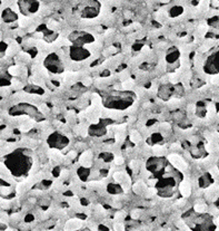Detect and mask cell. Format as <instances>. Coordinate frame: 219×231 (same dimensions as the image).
<instances>
[{
  "label": "cell",
  "instance_id": "2",
  "mask_svg": "<svg viewBox=\"0 0 219 231\" xmlns=\"http://www.w3.org/2000/svg\"><path fill=\"white\" fill-rule=\"evenodd\" d=\"M204 69L208 74H219V51L211 55L206 61Z\"/></svg>",
  "mask_w": 219,
  "mask_h": 231
},
{
  "label": "cell",
  "instance_id": "10",
  "mask_svg": "<svg viewBox=\"0 0 219 231\" xmlns=\"http://www.w3.org/2000/svg\"><path fill=\"white\" fill-rule=\"evenodd\" d=\"M182 13H184V8L181 7V6H176V7H173L169 10L168 16H170V17H177V16L181 15Z\"/></svg>",
  "mask_w": 219,
  "mask_h": 231
},
{
  "label": "cell",
  "instance_id": "27",
  "mask_svg": "<svg viewBox=\"0 0 219 231\" xmlns=\"http://www.w3.org/2000/svg\"><path fill=\"white\" fill-rule=\"evenodd\" d=\"M206 31H207V26H200V27L198 28V33H199L200 35H205Z\"/></svg>",
  "mask_w": 219,
  "mask_h": 231
},
{
  "label": "cell",
  "instance_id": "22",
  "mask_svg": "<svg viewBox=\"0 0 219 231\" xmlns=\"http://www.w3.org/2000/svg\"><path fill=\"white\" fill-rule=\"evenodd\" d=\"M140 210H133V212H131V218L133 219H138V218L140 217Z\"/></svg>",
  "mask_w": 219,
  "mask_h": 231
},
{
  "label": "cell",
  "instance_id": "29",
  "mask_svg": "<svg viewBox=\"0 0 219 231\" xmlns=\"http://www.w3.org/2000/svg\"><path fill=\"white\" fill-rule=\"evenodd\" d=\"M68 202H69V204H71V205H76V207H77V205H79V201H78V200H76V199H70Z\"/></svg>",
  "mask_w": 219,
  "mask_h": 231
},
{
  "label": "cell",
  "instance_id": "18",
  "mask_svg": "<svg viewBox=\"0 0 219 231\" xmlns=\"http://www.w3.org/2000/svg\"><path fill=\"white\" fill-rule=\"evenodd\" d=\"M115 138H116V142H121L124 138H125V135H124V131H118L115 135Z\"/></svg>",
  "mask_w": 219,
  "mask_h": 231
},
{
  "label": "cell",
  "instance_id": "38",
  "mask_svg": "<svg viewBox=\"0 0 219 231\" xmlns=\"http://www.w3.org/2000/svg\"><path fill=\"white\" fill-rule=\"evenodd\" d=\"M171 149H180V144L179 143H173L171 145Z\"/></svg>",
  "mask_w": 219,
  "mask_h": 231
},
{
  "label": "cell",
  "instance_id": "12",
  "mask_svg": "<svg viewBox=\"0 0 219 231\" xmlns=\"http://www.w3.org/2000/svg\"><path fill=\"white\" fill-rule=\"evenodd\" d=\"M145 190H146V185H145V183H142V182H138V183H136L133 185V191L137 192V193H141V192H144Z\"/></svg>",
  "mask_w": 219,
  "mask_h": 231
},
{
  "label": "cell",
  "instance_id": "11",
  "mask_svg": "<svg viewBox=\"0 0 219 231\" xmlns=\"http://www.w3.org/2000/svg\"><path fill=\"white\" fill-rule=\"evenodd\" d=\"M153 151L156 155H164L166 153V146H164V145H155L153 148Z\"/></svg>",
  "mask_w": 219,
  "mask_h": 231
},
{
  "label": "cell",
  "instance_id": "7",
  "mask_svg": "<svg viewBox=\"0 0 219 231\" xmlns=\"http://www.w3.org/2000/svg\"><path fill=\"white\" fill-rule=\"evenodd\" d=\"M179 189H180L181 194H182L185 198L189 197V196H190V193H191V186H190V183H189V182H187V181H182V182L180 183Z\"/></svg>",
  "mask_w": 219,
  "mask_h": 231
},
{
  "label": "cell",
  "instance_id": "24",
  "mask_svg": "<svg viewBox=\"0 0 219 231\" xmlns=\"http://www.w3.org/2000/svg\"><path fill=\"white\" fill-rule=\"evenodd\" d=\"M169 105H173V106H177L178 104L180 103V99H178V98H173V99H170L169 101Z\"/></svg>",
  "mask_w": 219,
  "mask_h": 231
},
{
  "label": "cell",
  "instance_id": "9",
  "mask_svg": "<svg viewBox=\"0 0 219 231\" xmlns=\"http://www.w3.org/2000/svg\"><path fill=\"white\" fill-rule=\"evenodd\" d=\"M82 225V221L81 220H77V219H73V220H70L67 222L66 229H78Z\"/></svg>",
  "mask_w": 219,
  "mask_h": 231
},
{
  "label": "cell",
  "instance_id": "35",
  "mask_svg": "<svg viewBox=\"0 0 219 231\" xmlns=\"http://www.w3.org/2000/svg\"><path fill=\"white\" fill-rule=\"evenodd\" d=\"M12 84L15 87H21L22 85H21V83H19L18 81H12Z\"/></svg>",
  "mask_w": 219,
  "mask_h": 231
},
{
  "label": "cell",
  "instance_id": "31",
  "mask_svg": "<svg viewBox=\"0 0 219 231\" xmlns=\"http://www.w3.org/2000/svg\"><path fill=\"white\" fill-rule=\"evenodd\" d=\"M130 168L133 169V170H137V168H138V162L137 161H133L131 163H130Z\"/></svg>",
  "mask_w": 219,
  "mask_h": 231
},
{
  "label": "cell",
  "instance_id": "15",
  "mask_svg": "<svg viewBox=\"0 0 219 231\" xmlns=\"http://www.w3.org/2000/svg\"><path fill=\"white\" fill-rule=\"evenodd\" d=\"M140 135H139V133L137 132V131H133L131 132V134H130V140L133 141V143H138L140 141Z\"/></svg>",
  "mask_w": 219,
  "mask_h": 231
},
{
  "label": "cell",
  "instance_id": "42",
  "mask_svg": "<svg viewBox=\"0 0 219 231\" xmlns=\"http://www.w3.org/2000/svg\"><path fill=\"white\" fill-rule=\"evenodd\" d=\"M160 1H161V2H168L169 0H160Z\"/></svg>",
  "mask_w": 219,
  "mask_h": 231
},
{
  "label": "cell",
  "instance_id": "30",
  "mask_svg": "<svg viewBox=\"0 0 219 231\" xmlns=\"http://www.w3.org/2000/svg\"><path fill=\"white\" fill-rule=\"evenodd\" d=\"M48 27L51 28V29L58 27V22H57V21H50V22H49V25H48Z\"/></svg>",
  "mask_w": 219,
  "mask_h": 231
},
{
  "label": "cell",
  "instance_id": "20",
  "mask_svg": "<svg viewBox=\"0 0 219 231\" xmlns=\"http://www.w3.org/2000/svg\"><path fill=\"white\" fill-rule=\"evenodd\" d=\"M206 210V205L205 204H196L195 205V211L196 212H204Z\"/></svg>",
  "mask_w": 219,
  "mask_h": 231
},
{
  "label": "cell",
  "instance_id": "14",
  "mask_svg": "<svg viewBox=\"0 0 219 231\" xmlns=\"http://www.w3.org/2000/svg\"><path fill=\"white\" fill-rule=\"evenodd\" d=\"M48 154H49L50 159H53V160H58V159L61 157V154L59 153V151H57V150H49Z\"/></svg>",
  "mask_w": 219,
  "mask_h": 231
},
{
  "label": "cell",
  "instance_id": "3",
  "mask_svg": "<svg viewBox=\"0 0 219 231\" xmlns=\"http://www.w3.org/2000/svg\"><path fill=\"white\" fill-rule=\"evenodd\" d=\"M168 160L171 162L173 165H175L178 170L185 171L187 169V162H185V160L181 157H179L178 154H170L168 155Z\"/></svg>",
  "mask_w": 219,
  "mask_h": 231
},
{
  "label": "cell",
  "instance_id": "34",
  "mask_svg": "<svg viewBox=\"0 0 219 231\" xmlns=\"http://www.w3.org/2000/svg\"><path fill=\"white\" fill-rule=\"evenodd\" d=\"M76 157V152H69L68 154H67V159H73V157Z\"/></svg>",
  "mask_w": 219,
  "mask_h": 231
},
{
  "label": "cell",
  "instance_id": "8",
  "mask_svg": "<svg viewBox=\"0 0 219 231\" xmlns=\"http://www.w3.org/2000/svg\"><path fill=\"white\" fill-rule=\"evenodd\" d=\"M79 162L84 166H89L91 164V152L90 151H87L85 153H82L81 157H80Z\"/></svg>",
  "mask_w": 219,
  "mask_h": 231
},
{
  "label": "cell",
  "instance_id": "28",
  "mask_svg": "<svg viewBox=\"0 0 219 231\" xmlns=\"http://www.w3.org/2000/svg\"><path fill=\"white\" fill-rule=\"evenodd\" d=\"M41 179H42V174H41V173H38V174H36V175L33 177V181H35V182H39Z\"/></svg>",
  "mask_w": 219,
  "mask_h": 231
},
{
  "label": "cell",
  "instance_id": "37",
  "mask_svg": "<svg viewBox=\"0 0 219 231\" xmlns=\"http://www.w3.org/2000/svg\"><path fill=\"white\" fill-rule=\"evenodd\" d=\"M195 107H196V106L191 104V105H189V106H188V111H189V112H195V111H196Z\"/></svg>",
  "mask_w": 219,
  "mask_h": 231
},
{
  "label": "cell",
  "instance_id": "33",
  "mask_svg": "<svg viewBox=\"0 0 219 231\" xmlns=\"http://www.w3.org/2000/svg\"><path fill=\"white\" fill-rule=\"evenodd\" d=\"M178 227H179L180 229H185V230H188L189 228L187 227V225H185V223L182 222V221H179V223H178Z\"/></svg>",
  "mask_w": 219,
  "mask_h": 231
},
{
  "label": "cell",
  "instance_id": "26",
  "mask_svg": "<svg viewBox=\"0 0 219 231\" xmlns=\"http://www.w3.org/2000/svg\"><path fill=\"white\" fill-rule=\"evenodd\" d=\"M115 163H116V165H121L124 163V159L121 157H117L115 159Z\"/></svg>",
  "mask_w": 219,
  "mask_h": 231
},
{
  "label": "cell",
  "instance_id": "19",
  "mask_svg": "<svg viewBox=\"0 0 219 231\" xmlns=\"http://www.w3.org/2000/svg\"><path fill=\"white\" fill-rule=\"evenodd\" d=\"M8 73L9 74L13 75V76H16V75L19 74V69H18V67L17 66H11V67L8 68Z\"/></svg>",
  "mask_w": 219,
  "mask_h": 231
},
{
  "label": "cell",
  "instance_id": "21",
  "mask_svg": "<svg viewBox=\"0 0 219 231\" xmlns=\"http://www.w3.org/2000/svg\"><path fill=\"white\" fill-rule=\"evenodd\" d=\"M157 193V190L155 189V188H149V189H147V197H153Z\"/></svg>",
  "mask_w": 219,
  "mask_h": 231
},
{
  "label": "cell",
  "instance_id": "4",
  "mask_svg": "<svg viewBox=\"0 0 219 231\" xmlns=\"http://www.w3.org/2000/svg\"><path fill=\"white\" fill-rule=\"evenodd\" d=\"M113 179H115L117 182H119V183L122 184L126 189L129 186V184H130L129 177H128V175H127L126 173H124V172H116V173L113 174Z\"/></svg>",
  "mask_w": 219,
  "mask_h": 231
},
{
  "label": "cell",
  "instance_id": "41",
  "mask_svg": "<svg viewBox=\"0 0 219 231\" xmlns=\"http://www.w3.org/2000/svg\"><path fill=\"white\" fill-rule=\"evenodd\" d=\"M184 203V200H179V201H177V204L179 205V204H182Z\"/></svg>",
  "mask_w": 219,
  "mask_h": 231
},
{
  "label": "cell",
  "instance_id": "23",
  "mask_svg": "<svg viewBox=\"0 0 219 231\" xmlns=\"http://www.w3.org/2000/svg\"><path fill=\"white\" fill-rule=\"evenodd\" d=\"M78 132H79V133H81V134H82L84 136L86 135V134H87V129L85 127V125H80L79 127H78Z\"/></svg>",
  "mask_w": 219,
  "mask_h": 231
},
{
  "label": "cell",
  "instance_id": "16",
  "mask_svg": "<svg viewBox=\"0 0 219 231\" xmlns=\"http://www.w3.org/2000/svg\"><path fill=\"white\" fill-rule=\"evenodd\" d=\"M122 87L126 89V90H130L133 87V82L131 79L125 81V82H122Z\"/></svg>",
  "mask_w": 219,
  "mask_h": 231
},
{
  "label": "cell",
  "instance_id": "17",
  "mask_svg": "<svg viewBox=\"0 0 219 231\" xmlns=\"http://www.w3.org/2000/svg\"><path fill=\"white\" fill-rule=\"evenodd\" d=\"M209 0H201L199 3V8L202 10V11H207L208 10V7H209Z\"/></svg>",
  "mask_w": 219,
  "mask_h": 231
},
{
  "label": "cell",
  "instance_id": "13",
  "mask_svg": "<svg viewBox=\"0 0 219 231\" xmlns=\"http://www.w3.org/2000/svg\"><path fill=\"white\" fill-rule=\"evenodd\" d=\"M33 126V122L32 121H29V122H26L23 123L21 126H20V131H22V132H27V131H29V129H31Z\"/></svg>",
  "mask_w": 219,
  "mask_h": 231
},
{
  "label": "cell",
  "instance_id": "1",
  "mask_svg": "<svg viewBox=\"0 0 219 231\" xmlns=\"http://www.w3.org/2000/svg\"><path fill=\"white\" fill-rule=\"evenodd\" d=\"M17 7L19 8L21 14L25 16L32 15L39 10V1L38 0H19L17 3Z\"/></svg>",
  "mask_w": 219,
  "mask_h": 231
},
{
  "label": "cell",
  "instance_id": "40",
  "mask_svg": "<svg viewBox=\"0 0 219 231\" xmlns=\"http://www.w3.org/2000/svg\"><path fill=\"white\" fill-rule=\"evenodd\" d=\"M68 175V172L66 170H64V172H61V174H60V177H67Z\"/></svg>",
  "mask_w": 219,
  "mask_h": 231
},
{
  "label": "cell",
  "instance_id": "5",
  "mask_svg": "<svg viewBox=\"0 0 219 231\" xmlns=\"http://www.w3.org/2000/svg\"><path fill=\"white\" fill-rule=\"evenodd\" d=\"M2 19L5 21H15L17 19H19V17H18V15L16 14V10L6 9L2 13Z\"/></svg>",
  "mask_w": 219,
  "mask_h": 231
},
{
  "label": "cell",
  "instance_id": "43",
  "mask_svg": "<svg viewBox=\"0 0 219 231\" xmlns=\"http://www.w3.org/2000/svg\"><path fill=\"white\" fill-rule=\"evenodd\" d=\"M217 223L219 224V218H218V220H217Z\"/></svg>",
  "mask_w": 219,
  "mask_h": 231
},
{
  "label": "cell",
  "instance_id": "39",
  "mask_svg": "<svg viewBox=\"0 0 219 231\" xmlns=\"http://www.w3.org/2000/svg\"><path fill=\"white\" fill-rule=\"evenodd\" d=\"M141 51H142V53H148V51H149V47H148V46H144L142 49H141Z\"/></svg>",
  "mask_w": 219,
  "mask_h": 231
},
{
  "label": "cell",
  "instance_id": "6",
  "mask_svg": "<svg viewBox=\"0 0 219 231\" xmlns=\"http://www.w3.org/2000/svg\"><path fill=\"white\" fill-rule=\"evenodd\" d=\"M70 55L73 56V58L77 59V61H79V59H84V58H86L87 56H88V51H87L86 49H84V48H81V49H80V51H76V49H75V48H71Z\"/></svg>",
  "mask_w": 219,
  "mask_h": 231
},
{
  "label": "cell",
  "instance_id": "25",
  "mask_svg": "<svg viewBox=\"0 0 219 231\" xmlns=\"http://www.w3.org/2000/svg\"><path fill=\"white\" fill-rule=\"evenodd\" d=\"M125 216H126V213H125V212H118V213H116L115 219H116V220H121Z\"/></svg>",
  "mask_w": 219,
  "mask_h": 231
},
{
  "label": "cell",
  "instance_id": "36",
  "mask_svg": "<svg viewBox=\"0 0 219 231\" xmlns=\"http://www.w3.org/2000/svg\"><path fill=\"white\" fill-rule=\"evenodd\" d=\"M90 84H91V79H90V78H86V79L84 81V85H86V86L90 85Z\"/></svg>",
  "mask_w": 219,
  "mask_h": 231
},
{
  "label": "cell",
  "instance_id": "32",
  "mask_svg": "<svg viewBox=\"0 0 219 231\" xmlns=\"http://www.w3.org/2000/svg\"><path fill=\"white\" fill-rule=\"evenodd\" d=\"M115 229H116V230H124V229H125V225L122 223H117L115 225Z\"/></svg>",
  "mask_w": 219,
  "mask_h": 231
}]
</instances>
